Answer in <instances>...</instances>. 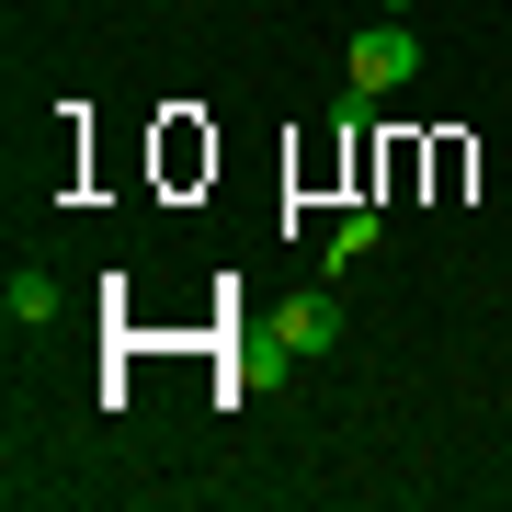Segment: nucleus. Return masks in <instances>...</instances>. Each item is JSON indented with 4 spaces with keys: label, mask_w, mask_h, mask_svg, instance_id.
Instances as JSON below:
<instances>
[{
    "label": "nucleus",
    "mask_w": 512,
    "mask_h": 512,
    "mask_svg": "<svg viewBox=\"0 0 512 512\" xmlns=\"http://www.w3.org/2000/svg\"><path fill=\"white\" fill-rule=\"evenodd\" d=\"M410 80H421V35H410V23H365V35H353V92H410Z\"/></svg>",
    "instance_id": "obj_1"
},
{
    "label": "nucleus",
    "mask_w": 512,
    "mask_h": 512,
    "mask_svg": "<svg viewBox=\"0 0 512 512\" xmlns=\"http://www.w3.org/2000/svg\"><path fill=\"white\" fill-rule=\"evenodd\" d=\"M0 319H12V330H46V319H57V274H46V262H12V285H0Z\"/></svg>",
    "instance_id": "obj_2"
},
{
    "label": "nucleus",
    "mask_w": 512,
    "mask_h": 512,
    "mask_svg": "<svg viewBox=\"0 0 512 512\" xmlns=\"http://www.w3.org/2000/svg\"><path fill=\"white\" fill-rule=\"evenodd\" d=\"M330 342H342V308H330V296H296L274 319V353H330Z\"/></svg>",
    "instance_id": "obj_3"
},
{
    "label": "nucleus",
    "mask_w": 512,
    "mask_h": 512,
    "mask_svg": "<svg viewBox=\"0 0 512 512\" xmlns=\"http://www.w3.org/2000/svg\"><path fill=\"white\" fill-rule=\"evenodd\" d=\"M376 239H387V217H376V205H365V217H342V228H330V274H353Z\"/></svg>",
    "instance_id": "obj_4"
},
{
    "label": "nucleus",
    "mask_w": 512,
    "mask_h": 512,
    "mask_svg": "<svg viewBox=\"0 0 512 512\" xmlns=\"http://www.w3.org/2000/svg\"><path fill=\"white\" fill-rule=\"evenodd\" d=\"M387 12H410V0H387Z\"/></svg>",
    "instance_id": "obj_5"
}]
</instances>
